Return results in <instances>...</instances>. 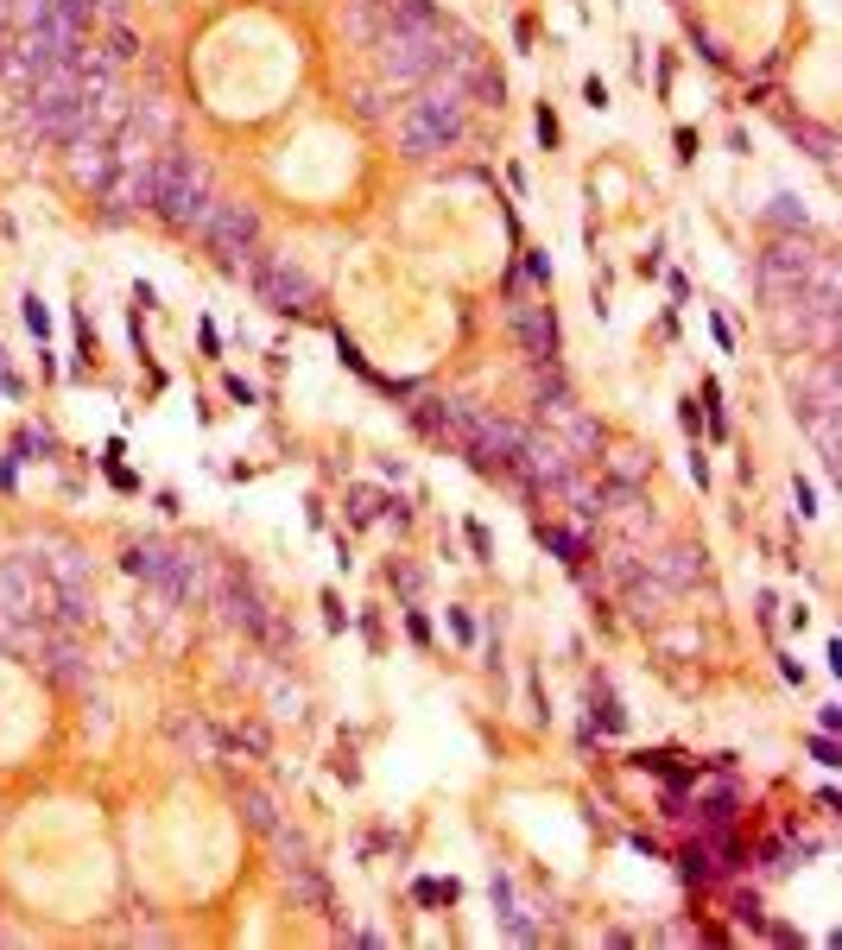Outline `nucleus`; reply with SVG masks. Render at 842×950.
Instances as JSON below:
<instances>
[{"instance_id":"1","label":"nucleus","mask_w":842,"mask_h":950,"mask_svg":"<svg viewBox=\"0 0 842 950\" xmlns=\"http://www.w3.org/2000/svg\"><path fill=\"white\" fill-rule=\"evenodd\" d=\"M462 45H469V39L444 26V20H437V7H431V13H418V20H406V26H386L381 39H374L386 83H431L437 70L462 52Z\"/></svg>"},{"instance_id":"2","label":"nucleus","mask_w":842,"mask_h":950,"mask_svg":"<svg viewBox=\"0 0 842 950\" xmlns=\"http://www.w3.org/2000/svg\"><path fill=\"white\" fill-rule=\"evenodd\" d=\"M216 209V172H209L197 153H158V178H153V216L165 229L197 234L204 216Z\"/></svg>"},{"instance_id":"3","label":"nucleus","mask_w":842,"mask_h":950,"mask_svg":"<svg viewBox=\"0 0 842 950\" xmlns=\"http://www.w3.org/2000/svg\"><path fill=\"white\" fill-rule=\"evenodd\" d=\"M121 565H128L133 577H146V583H153L158 596H172V602H204L209 583H216V565H209L204 552L165 545V539H133Z\"/></svg>"},{"instance_id":"4","label":"nucleus","mask_w":842,"mask_h":950,"mask_svg":"<svg viewBox=\"0 0 842 950\" xmlns=\"http://www.w3.org/2000/svg\"><path fill=\"white\" fill-rule=\"evenodd\" d=\"M153 178H158V153L153 140L140 128H128L114 140V165H108V184H102V204L114 222H128L140 209H153Z\"/></svg>"},{"instance_id":"5","label":"nucleus","mask_w":842,"mask_h":950,"mask_svg":"<svg viewBox=\"0 0 842 950\" xmlns=\"http://www.w3.org/2000/svg\"><path fill=\"white\" fill-rule=\"evenodd\" d=\"M26 128L39 140H70L83 128V57L26 89Z\"/></svg>"},{"instance_id":"6","label":"nucleus","mask_w":842,"mask_h":950,"mask_svg":"<svg viewBox=\"0 0 842 950\" xmlns=\"http://www.w3.org/2000/svg\"><path fill=\"white\" fill-rule=\"evenodd\" d=\"M248 273H254V298L266 310H280V317H305L317 305V280L292 254H254Z\"/></svg>"},{"instance_id":"7","label":"nucleus","mask_w":842,"mask_h":950,"mask_svg":"<svg viewBox=\"0 0 842 950\" xmlns=\"http://www.w3.org/2000/svg\"><path fill=\"white\" fill-rule=\"evenodd\" d=\"M197 234L209 241V254L222 260L229 273H241V266L260 254V209L254 204H222V197H216V209L204 216Z\"/></svg>"},{"instance_id":"8","label":"nucleus","mask_w":842,"mask_h":950,"mask_svg":"<svg viewBox=\"0 0 842 950\" xmlns=\"http://www.w3.org/2000/svg\"><path fill=\"white\" fill-rule=\"evenodd\" d=\"M570 469H577V457H570L551 432H520V450H513L507 482H520L526 494H551Z\"/></svg>"},{"instance_id":"9","label":"nucleus","mask_w":842,"mask_h":950,"mask_svg":"<svg viewBox=\"0 0 842 950\" xmlns=\"http://www.w3.org/2000/svg\"><path fill=\"white\" fill-rule=\"evenodd\" d=\"M798 418L811 425L817 450H823V469H836V356H823L798 381Z\"/></svg>"},{"instance_id":"10","label":"nucleus","mask_w":842,"mask_h":950,"mask_svg":"<svg viewBox=\"0 0 842 950\" xmlns=\"http://www.w3.org/2000/svg\"><path fill=\"white\" fill-rule=\"evenodd\" d=\"M513 450H520V425L494 418V412H475L469 418V437H462V457L475 462L482 476H507L513 469Z\"/></svg>"},{"instance_id":"11","label":"nucleus","mask_w":842,"mask_h":950,"mask_svg":"<svg viewBox=\"0 0 842 950\" xmlns=\"http://www.w3.org/2000/svg\"><path fill=\"white\" fill-rule=\"evenodd\" d=\"M412 418H418V432L431 437V444H450V450H462V437H469V418H475V406H469V400H450V393H431V400H418V406H412Z\"/></svg>"},{"instance_id":"12","label":"nucleus","mask_w":842,"mask_h":950,"mask_svg":"<svg viewBox=\"0 0 842 950\" xmlns=\"http://www.w3.org/2000/svg\"><path fill=\"white\" fill-rule=\"evenodd\" d=\"M513 336H520V349H526V361H533V368L558 361V317H551V305L513 298Z\"/></svg>"},{"instance_id":"13","label":"nucleus","mask_w":842,"mask_h":950,"mask_svg":"<svg viewBox=\"0 0 842 950\" xmlns=\"http://www.w3.org/2000/svg\"><path fill=\"white\" fill-rule=\"evenodd\" d=\"M64 146H70V178H77L83 190H102L108 165H114V146L102 140V128H77Z\"/></svg>"},{"instance_id":"14","label":"nucleus","mask_w":842,"mask_h":950,"mask_svg":"<svg viewBox=\"0 0 842 950\" xmlns=\"http://www.w3.org/2000/svg\"><path fill=\"white\" fill-rule=\"evenodd\" d=\"M488 899H494V913H501V931H507L513 944H538V925L526 919V899L513 894L507 874H488Z\"/></svg>"},{"instance_id":"15","label":"nucleus","mask_w":842,"mask_h":950,"mask_svg":"<svg viewBox=\"0 0 842 950\" xmlns=\"http://www.w3.org/2000/svg\"><path fill=\"white\" fill-rule=\"evenodd\" d=\"M653 570H659L665 590L678 596V590H690V583H703V570H710V565H703V545H671L665 558H653Z\"/></svg>"},{"instance_id":"16","label":"nucleus","mask_w":842,"mask_h":950,"mask_svg":"<svg viewBox=\"0 0 842 950\" xmlns=\"http://www.w3.org/2000/svg\"><path fill=\"white\" fill-rule=\"evenodd\" d=\"M280 881H285V894L298 899V906H310V913H324V906H330V887H324L317 862H285Z\"/></svg>"},{"instance_id":"17","label":"nucleus","mask_w":842,"mask_h":950,"mask_svg":"<svg viewBox=\"0 0 842 950\" xmlns=\"http://www.w3.org/2000/svg\"><path fill=\"white\" fill-rule=\"evenodd\" d=\"M234 805H241L248 830H260V837H273V830H280V805L260 793V786H241V793H234Z\"/></svg>"},{"instance_id":"18","label":"nucleus","mask_w":842,"mask_h":950,"mask_svg":"<svg viewBox=\"0 0 842 950\" xmlns=\"http://www.w3.org/2000/svg\"><path fill=\"white\" fill-rule=\"evenodd\" d=\"M786 133H791V140H811L817 165H836V140H830V128H817V121H805V114H786Z\"/></svg>"},{"instance_id":"19","label":"nucleus","mask_w":842,"mask_h":950,"mask_svg":"<svg viewBox=\"0 0 842 950\" xmlns=\"http://www.w3.org/2000/svg\"><path fill=\"white\" fill-rule=\"evenodd\" d=\"M538 539L551 545V552H564V565H583V539H577V533H564V526H538Z\"/></svg>"},{"instance_id":"20","label":"nucleus","mask_w":842,"mask_h":950,"mask_svg":"<svg viewBox=\"0 0 842 950\" xmlns=\"http://www.w3.org/2000/svg\"><path fill=\"white\" fill-rule=\"evenodd\" d=\"M381 507H386V501H381L374 489H349V520H356V526H368V520L381 514Z\"/></svg>"},{"instance_id":"21","label":"nucleus","mask_w":842,"mask_h":950,"mask_svg":"<svg viewBox=\"0 0 842 950\" xmlns=\"http://www.w3.org/2000/svg\"><path fill=\"white\" fill-rule=\"evenodd\" d=\"M791 501H798V514H805V520L817 514V494H811V482H805V476H798V482H791Z\"/></svg>"},{"instance_id":"22","label":"nucleus","mask_w":842,"mask_h":950,"mask_svg":"<svg viewBox=\"0 0 842 950\" xmlns=\"http://www.w3.org/2000/svg\"><path fill=\"white\" fill-rule=\"evenodd\" d=\"M773 204H779V209H773V216H779V222H786V229H805V209L791 204V197H773Z\"/></svg>"},{"instance_id":"23","label":"nucleus","mask_w":842,"mask_h":950,"mask_svg":"<svg viewBox=\"0 0 842 950\" xmlns=\"http://www.w3.org/2000/svg\"><path fill=\"white\" fill-rule=\"evenodd\" d=\"M26 324H32V336H45L52 330V310L39 305V298H26Z\"/></svg>"},{"instance_id":"24","label":"nucleus","mask_w":842,"mask_h":950,"mask_svg":"<svg viewBox=\"0 0 842 950\" xmlns=\"http://www.w3.org/2000/svg\"><path fill=\"white\" fill-rule=\"evenodd\" d=\"M614 476H621V482L639 476V450H614Z\"/></svg>"},{"instance_id":"25","label":"nucleus","mask_w":842,"mask_h":950,"mask_svg":"<svg viewBox=\"0 0 842 950\" xmlns=\"http://www.w3.org/2000/svg\"><path fill=\"white\" fill-rule=\"evenodd\" d=\"M583 102H589V108H609V89H602V77H589V83H583Z\"/></svg>"},{"instance_id":"26","label":"nucleus","mask_w":842,"mask_h":950,"mask_svg":"<svg viewBox=\"0 0 842 950\" xmlns=\"http://www.w3.org/2000/svg\"><path fill=\"white\" fill-rule=\"evenodd\" d=\"M538 140H545V146H558V121H551V108H538Z\"/></svg>"}]
</instances>
